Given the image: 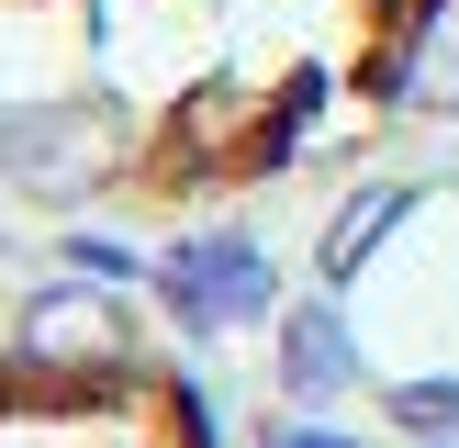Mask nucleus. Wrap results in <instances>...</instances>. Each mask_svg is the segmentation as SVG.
<instances>
[{
    "instance_id": "nucleus-1",
    "label": "nucleus",
    "mask_w": 459,
    "mask_h": 448,
    "mask_svg": "<svg viewBox=\"0 0 459 448\" xmlns=\"http://www.w3.org/2000/svg\"><path fill=\"white\" fill-rule=\"evenodd\" d=\"M157 291H169V314H179L191 336H213V325L269 314V258H258L247 236H191V246L157 258Z\"/></svg>"
},
{
    "instance_id": "nucleus-2",
    "label": "nucleus",
    "mask_w": 459,
    "mask_h": 448,
    "mask_svg": "<svg viewBox=\"0 0 459 448\" xmlns=\"http://www.w3.org/2000/svg\"><path fill=\"white\" fill-rule=\"evenodd\" d=\"M12 336H22L34 370H101V358H124V303L101 280H45Z\"/></svg>"
},
{
    "instance_id": "nucleus-3",
    "label": "nucleus",
    "mask_w": 459,
    "mask_h": 448,
    "mask_svg": "<svg viewBox=\"0 0 459 448\" xmlns=\"http://www.w3.org/2000/svg\"><path fill=\"white\" fill-rule=\"evenodd\" d=\"M393 112H415V124L459 112V0H426L415 34L393 45Z\"/></svg>"
},
{
    "instance_id": "nucleus-4",
    "label": "nucleus",
    "mask_w": 459,
    "mask_h": 448,
    "mask_svg": "<svg viewBox=\"0 0 459 448\" xmlns=\"http://www.w3.org/2000/svg\"><path fill=\"white\" fill-rule=\"evenodd\" d=\"M281 381L291 392H348L359 381V348H348V314L336 303H291L281 314Z\"/></svg>"
},
{
    "instance_id": "nucleus-5",
    "label": "nucleus",
    "mask_w": 459,
    "mask_h": 448,
    "mask_svg": "<svg viewBox=\"0 0 459 448\" xmlns=\"http://www.w3.org/2000/svg\"><path fill=\"white\" fill-rule=\"evenodd\" d=\"M403 213H415V191H403V179H370V191H348V213L325 224V280H359V258H370V246L393 236Z\"/></svg>"
},
{
    "instance_id": "nucleus-6",
    "label": "nucleus",
    "mask_w": 459,
    "mask_h": 448,
    "mask_svg": "<svg viewBox=\"0 0 459 448\" xmlns=\"http://www.w3.org/2000/svg\"><path fill=\"white\" fill-rule=\"evenodd\" d=\"M381 415H393L403 437H448V426H459V381H393Z\"/></svg>"
},
{
    "instance_id": "nucleus-7",
    "label": "nucleus",
    "mask_w": 459,
    "mask_h": 448,
    "mask_svg": "<svg viewBox=\"0 0 459 448\" xmlns=\"http://www.w3.org/2000/svg\"><path fill=\"white\" fill-rule=\"evenodd\" d=\"M67 269H79V280H134L146 258H134V246H112V236H90V224H79V236H67Z\"/></svg>"
},
{
    "instance_id": "nucleus-8",
    "label": "nucleus",
    "mask_w": 459,
    "mask_h": 448,
    "mask_svg": "<svg viewBox=\"0 0 459 448\" xmlns=\"http://www.w3.org/2000/svg\"><path fill=\"white\" fill-rule=\"evenodd\" d=\"M269 448H348V437H336V426H281L269 415Z\"/></svg>"
},
{
    "instance_id": "nucleus-9",
    "label": "nucleus",
    "mask_w": 459,
    "mask_h": 448,
    "mask_svg": "<svg viewBox=\"0 0 459 448\" xmlns=\"http://www.w3.org/2000/svg\"><path fill=\"white\" fill-rule=\"evenodd\" d=\"M0 168H12V124H0Z\"/></svg>"
}]
</instances>
